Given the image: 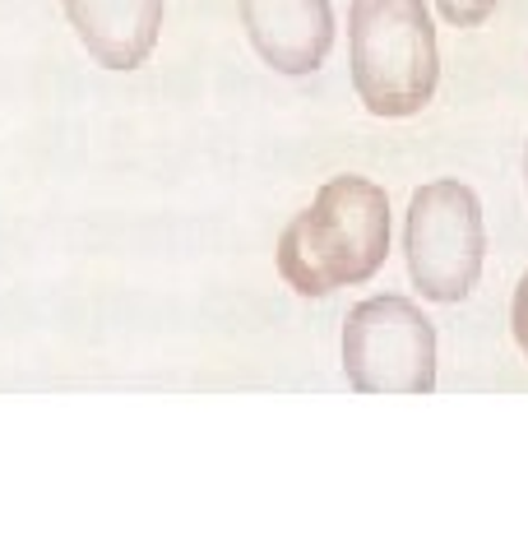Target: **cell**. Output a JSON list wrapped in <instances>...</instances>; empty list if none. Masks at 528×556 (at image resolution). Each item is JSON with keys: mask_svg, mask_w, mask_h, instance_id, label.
Here are the masks:
<instances>
[{"mask_svg": "<svg viewBox=\"0 0 528 556\" xmlns=\"http://www.w3.org/2000/svg\"><path fill=\"white\" fill-rule=\"evenodd\" d=\"M390 195L366 177H334L320 186L284 237L278 274L302 298H329L339 288L376 278L390 255Z\"/></svg>", "mask_w": 528, "mask_h": 556, "instance_id": "1", "label": "cell"}, {"mask_svg": "<svg viewBox=\"0 0 528 556\" xmlns=\"http://www.w3.org/2000/svg\"><path fill=\"white\" fill-rule=\"evenodd\" d=\"M352 84L372 116L403 121L436 98L440 56L427 0H352Z\"/></svg>", "mask_w": 528, "mask_h": 556, "instance_id": "2", "label": "cell"}, {"mask_svg": "<svg viewBox=\"0 0 528 556\" xmlns=\"http://www.w3.org/2000/svg\"><path fill=\"white\" fill-rule=\"evenodd\" d=\"M403 260L408 278L427 302H464L482 278L487 228L478 190L440 177L413 190L408 218H403Z\"/></svg>", "mask_w": 528, "mask_h": 556, "instance_id": "3", "label": "cell"}, {"mask_svg": "<svg viewBox=\"0 0 528 556\" xmlns=\"http://www.w3.org/2000/svg\"><path fill=\"white\" fill-rule=\"evenodd\" d=\"M343 376L357 394H427L436 390V329L422 306L380 292L343 320Z\"/></svg>", "mask_w": 528, "mask_h": 556, "instance_id": "4", "label": "cell"}, {"mask_svg": "<svg viewBox=\"0 0 528 556\" xmlns=\"http://www.w3.org/2000/svg\"><path fill=\"white\" fill-rule=\"evenodd\" d=\"M255 56L278 75H311L334 47L329 0H237Z\"/></svg>", "mask_w": 528, "mask_h": 556, "instance_id": "5", "label": "cell"}, {"mask_svg": "<svg viewBox=\"0 0 528 556\" xmlns=\"http://www.w3.org/2000/svg\"><path fill=\"white\" fill-rule=\"evenodd\" d=\"M61 10L102 70H139L163 33V0H61Z\"/></svg>", "mask_w": 528, "mask_h": 556, "instance_id": "6", "label": "cell"}, {"mask_svg": "<svg viewBox=\"0 0 528 556\" xmlns=\"http://www.w3.org/2000/svg\"><path fill=\"white\" fill-rule=\"evenodd\" d=\"M496 5H501V0H436V10L445 14L450 24H460V28H478V24H487Z\"/></svg>", "mask_w": 528, "mask_h": 556, "instance_id": "7", "label": "cell"}, {"mask_svg": "<svg viewBox=\"0 0 528 556\" xmlns=\"http://www.w3.org/2000/svg\"><path fill=\"white\" fill-rule=\"evenodd\" d=\"M510 334H515L519 353L528 357V269L519 278V288H515V302H510Z\"/></svg>", "mask_w": 528, "mask_h": 556, "instance_id": "8", "label": "cell"}, {"mask_svg": "<svg viewBox=\"0 0 528 556\" xmlns=\"http://www.w3.org/2000/svg\"><path fill=\"white\" fill-rule=\"evenodd\" d=\"M524 177H528V149H524Z\"/></svg>", "mask_w": 528, "mask_h": 556, "instance_id": "9", "label": "cell"}]
</instances>
